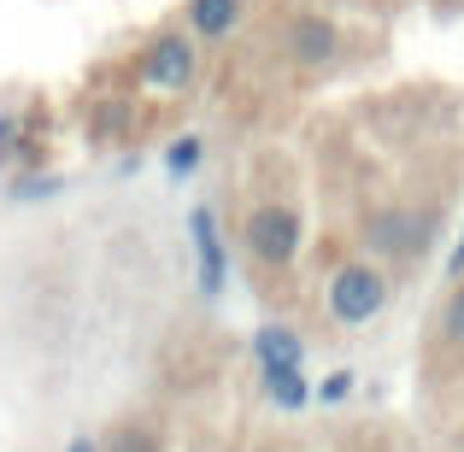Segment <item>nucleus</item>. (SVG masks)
Here are the masks:
<instances>
[{
  "label": "nucleus",
  "instance_id": "f257e3e1",
  "mask_svg": "<svg viewBox=\"0 0 464 452\" xmlns=\"http://www.w3.org/2000/svg\"><path fill=\"white\" fill-rule=\"evenodd\" d=\"M435 236H441V217H435L430 206L382 200V206H371V212L359 217V247H364V259H376L382 271L418 264L423 253L435 247Z\"/></svg>",
  "mask_w": 464,
  "mask_h": 452
},
{
  "label": "nucleus",
  "instance_id": "f03ea898",
  "mask_svg": "<svg viewBox=\"0 0 464 452\" xmlns=\"http://www.w3.org/2000/svg\"><path fill=\"white\" fill-rule=\"evenodd\" d=\"M388 300H394V276L376 259H347V264H335L329 283H324V312L335 317L341 329L376 323V317L388 312Z\"/></svg>",
  "mask_w": 464,
  "mask_h": 452
},
{
  "label": "nucleus",
  "instance_id": "7ed1b4c3",
  "mask_svg": "<svg viewBox=\"0 0 464 452\" xmlns=\"http://www.w3.org/2000/svg\"><path fill=\"white\" fill-rule=\"evenodd\" d=\"M241 247H247L259 264L288 271V264L300 259V247H306V217H300L288 200H265V206H253L247 224H241Z\"/></svg>",
  "mask_w": 464,
  "mask_h": 452
},
{
  "label": "nucleus",
  "instance_id": "20e7f679",
  "mask_svg": "<svg viewBox=\"0 0 464 452\" xmlns=\"http://www.w3.org/2000/svg\"><path fill=\"white\" fill-rule=\"evenodd\" d=\"M136 77L141 89L153 94H188L194 77H200V42L188 30H159L136 59Z\"/></svg>",
  "mask_w": 464,
  "mask_h": 452
},
{
  "label": "nucleus",
  "instance_id": "39448f33",
  "mask_svg": "<svg viewBox=\"0 0 464 452\" xmlns=\"http://www.w3.org/2000/svg\"><path fill=\"white\" fill-rule=\"evenodd\" d=\"M283 47H288V59H295V65L329 71V65L341 59V24L324 18V12H300V18H288Z\"/></svg>",
  "mask_w": 464,
  "mask_h": 452
},
{
  "label": "nucleus",
  "instance_id": "423d86ee",
  "mask_svg": "<svg viewBox=\"0 0 464 452\" xmlns=\"http://www.w3.org/2000/svg\"><path fill=\"white\" fill-rule=\"evenodd\" d=\"M188 236H194V259H200V294L218 300L224 294V276H229V253H224V236H218L212 206H194L188 212Z\"/></svg>",
  "mask_w": 464,
  "mask_h": 452
},
{
  "label": "nucleus",
  "instance_id": "0eeeda50",
  "mask_svg": "<svg viewBox=\"0 0 464 452\" xmlns=\"http://www.w3.org/2000/svg\"><path fill=\"white\" fill-rule=\"evenodd\" d=\"M247 24V0H188L182 6V30L194 42H229Z\"/></svg>",
  "mask_w": 464,
  "mask_h": 452
},
{
  "label": "nucleus",
  "instance_id": "6e6552de",
  "mask_svg": "<svg viewBox=\"0 0 464 452\" xmlns=\"http://www.w3.org/2000/svg\"><path fill=\"white\" fill-rule=\"evenodd\" d=\"M259 388L276 411H306L312 406V382L306 364H259Z\"/></svg>",
  "mask_w": 464,
  "mask_h": 452
},
{
  "label": "nucleus",
  "instance_id": "1a4fd4ad",
  "mask_svg": "<svg viewBox=\"0 0 464 452\" xmlns=\"http://www.w3.org/2000/svg\"><path fill=\"white\" fill-rule=\"evenodd\" d=\"M253 359L259 364H306V341L288 323H265V329H253Z\"/></svg>",
  "mask_w": 464,
  "mask_h": 452
},
{
  "label": "nucleus",
  "instance_id": "9d476101",
  "mask_svg": "<svg viewBox=\"0 0 464 452\" xmlns=\"http://www.w3.org/2000/svg\"><path fill=\"white\" fill-rule=\"evenodd\" d=\"M200 153H206V141H200V136L170 141V148H165V170H170V177H194V170H200Z\"/></svg>",
  "mask_w": 464,
  "mask_h": 452
},
{
  "label": "nucleus",
  "instance_id": "9b49d317",
  "mask_svg": "<svg viewBox=\"0 0 464 452\" xmlns=\"http://www.w3.org/2000/svg\"><path fill=\"white\" fill-rule=\"evenodd\" d=\"M441 341L464 352V276L453 283V294H447V305H441Z\"/></svg>",
  "mask_w": 464,
  "mask_h": 452
},
{
  "label": "nucleus",
  "instance_id": "f8f14e48",
  "mask_svg": "<svg viewBox=\"0 0 464 452\" xmlns=\"http://www.w3.org/2000/svg\"><path fill=\"white\" fill-rule=\"evenodd\" d=\"M101 452H159V435L153 429H141V423H124L118 435H106Z\"/></svg>",
  "mask_w": 464,
  "mask_h": 452
},
{
  "label": "nucleus",
  "instance_id": "ddd939ff",
  "mask_svg": "<svg viewBox=\"0 0 464 452\" xmlns=\"http://www.w3.org/2000/svg\"><path fill=\"white\" fill-rule=\"evenodd\" d=\"M347 394H353V370H335L324 382H312V406H341Z\"/></svg>",
  "mask_w": 464,
  "mask_h": 452
},
{
  "label": "nucleus",
  "instance_id": "4468645a",
  "mask_svg": "<svg viewBox=\"0 0 464 452\" xmlns=\"http://www.w3.org/2000/svg\"><path fill=\"white\" fill-rule=\"evenodd\" d=\"M24 153V124L18 112H0V159H18Z\"/></svg>",
  "mask_w": 464,
  "mask_h": 452
},
{
  "label": "nucleus",
  "instance_id": "2eb2a0df",
  "mask_svg": "<svg viewBox=\"0 0 464 452\" xmlns=\"http://www.w3.org/2000/svg\"><path fill=\"white\" fill-rule=\"evenodd\" d=\"M53 188H59V177H24V182H12L18 200H42V194H53Z\"/></svg>",
  "mask_w": 464,
  "mask_h": 452
},
{
  "label": "nucleus",
  "instance_id": "dca6fc26",
  "mask_svg": "<svg viewBox=\"0 0 464 452\" xmlns=\"http://www.w3.org/2000/svg\"><path fill=\"white\" fill-rule=\"evenodd\" d=\"M65 452H101V441H94V435H71Z\"/></svg>",
  "mask_w": 464,
  "mask_h": 452
},
{
  "label": "nucleus",
  "instance_id": "f3484780",
  "mask_svg": "<svg viewBox=\"0 0 464 452\" xmlns=\"http://www.w3.org/2000/svg\"><path fill=\"white\" fill-rule=\"evenodd\" d=\"M447 276H453V283H459V276H464V236H459V247H453V259H447Z\"/></svg>",
  "mask_w": 464,
  "mask_h": 452
}]
</instances>
